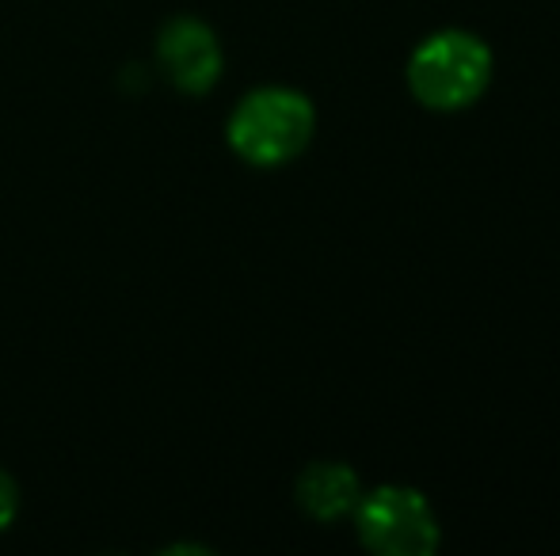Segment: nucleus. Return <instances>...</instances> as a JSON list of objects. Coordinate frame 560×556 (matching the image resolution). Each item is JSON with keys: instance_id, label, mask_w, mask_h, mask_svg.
<instances>
[{"instance_id": "nucleus-6", "label": "nucleus", "mask_w": 560, "mask_h": 556, "mask_svg": "<svg viewBox=\"0 0 560 556\" xmlns=\"http://www.w3.org/2000/svg\"><path fill=\"white\" fill-rule=\"evenodd\" d=\"M15 514H20V488H15L12 476L0 469V534L12 527Z\"/></svg>"}, {"instance_id": "nucleus-4", "label": "nucleus", "mask_w": 560, "mask_h": 556, "mask_svg": "<svg viewBox=\"0 0 560 556\" xmlns=\"http://www.w3.org/2000/svg\"><path fill=\"white\" fill-rule=\"evenodd\" d=\"M156 61L184 96H207L222 81L225 54L214 27L195 15H176L156 35Z\"/></svg>"}, {"instance_id": "nucleus-2", "label": "nucleus", "mask_w": 560, "mask_h": 556, "mask_svg": "<svg viewBox=\"0 0 560 556\" xmlns=\"http://www.w3.org/2000/svg\"><path fill=\"white\" fill-rule=\"evenodd\" d=\"M492 81V50L469 31H435L408 58V88L431 111H462L477 104Z\"/></svg>"}, {"instance_id": "nucleus-1", "label": "nucleus", "mask_w": 560, "mask_h": 556, "mask_svg": "<svg viewBox=\"0 0 560 556\" xmlns=\"http://www.w3.org/2000/svg\"><path fill=\"white\" fill-rule=\"evenodd\" d=\"M317 130V111L310 96L282 84L256 88L233 107L225 138L241 161L252 168H282L305 153Z\"/></svg>"}, {"instance_id": "nucleus-5", "label": "nucleus", "mask_w": 560, "mask_h": 556, "mask_svg": "<svg viewBox=\"0 0 560 556\" xmlns=\"http://www.w3.org/2000/svg\"><path fill=\"white\" fill-rule=\"evenodd\" d=\"M298 504L317 522H336L351 514L362 499V484L351 465L343 461H313L298 476Z\"/></svg>"}, {"instance_id": "nucleus-3", "label": "nucleus", "mask_w": 560, "mask_h": 556, "mask_svg": "<svg viewBox=\"0 0 560 556\" xmlns=\"http://www.w3.org/2000/svg\"><path fill=\"white\" fill-rule=\"evenodd\" d=\"M354 530L370 553L382 556H431L439 549V519L428 496L405 484H385L354 507Z\"/></svg>"}]
</instances>
